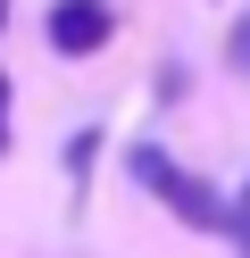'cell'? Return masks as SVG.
<instances>
[{
	"label": "cell",
	"instance_id": "6da1fadb",
	"mask_svg": "<svg viewBox=\"0 0 250 258\" xmlns=\"http://www.w3.org/2000/svg\"><path fill=\"white\" fill-rule=\"evenodd\" d=\"M125 175L150 191V200H167L183 225H200V233H225V217H233V200H217V183H200L192 167H175V158L159 150V142H142V150H125Z\"/></svg>",
	"mask_w": 250,
	"mask_h": 258
},
{
	"label": "cell",
	"instance_id": "7a4b0ae2",
	"mask_svg": "<svg viewBox=\"0 0 250 258\" xmlns=\"http://www.w3.org/2000/svg\"><path fill=\"white\" fill-rule=\"evenodd\" d=\"M109 34H117V9H109V0H59V9H50V50H67V58L100 50Z\"/></svg>",
	"mask_w": 250,
	"mask_h": 258
},
{
	"label": "cell",
	"instance_id": "3957f363",
	"mask_svg": "<svg viewBox=\"0 0 250 258\" xmlns=\"http://www.w3.org/2000/svg\"><path fill=\"white\" fill-rule=\"evenodd\" d=\"M92 158H100V134H75V142H67V167H75V175H92Z\"/></svg>",
	"mask_w": 250,
	"mask_h": 258
},
{
	"label": "cell",
	"instance_id": "277c9868",
	"mask_svg": "<svg viewBox=\"0 0 250 258\" xmlns=\"http://www.w3.org/2000/svg\"><path fill=\"white\" fill-rule=\"evenodd\" d=\"M225 233L242 241V258H250V191H233V217H225Z\"/></svg>",
	"mask_w": 250,
	"mask_h": 258
},
{
	"label": "cell",
	"instance_id": "5b68a950",
	"mask_svg": "<svg viewBox=\"0 0 250 258\" xmlns=\"http://www.w3.org/2000/svg\"><path fill=\"white\" fill-rule=\"evenodd\" d=\"M0 108H9V75H0Z\"/></svg>",
	"mask_w": 250,
	"mask_h": 258
},
{
	"label": "cell",
	"instance_id": "8992f818",
	"mask_svg": "<svg viewBox=\"0 0 250 258\" xmlns=\"http://www.w3.org/2000/svg\"><path fill=\"white\" fill-rule=\"evenodd\" d=\"M0 25H9V0H0Z\"/></svg>",
	"mask_w": 250,
	"mask_h": 258
}]
</instances>
